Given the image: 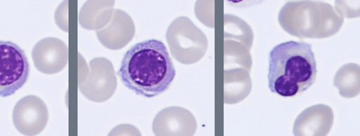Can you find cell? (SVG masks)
Listing matches in <instances>:
<instances>
[{
  "label": "cell",
  "instance_id": "cell-6",
  "mask_svg": "<svg viewBox=\"0 0 360 136\" xmlns=\"http://www.w3.org/2000/svg\"><path fill=\"white\" fill-rule=\"evenodd\" d=\"M117 88V78L112 62L104 57L90 61V69L79 76V89L88 100L103 102L110 100Z\"/></svg>",
  "mask_w": 360,
  "mask_h": 136
},
{
  "label": "cell",
  "instance_id": "cell-3",
  "mask_svg": "<svg viewBox=\"0 0 360 136\" xmlns=\"http://www.w3.org/2000/svg\"><path fill=\"white\" fill-rule=\"evenodd\" d=\"M281 27L291 36L302 39H326L335 35L344 18L329 4L313 0L289 1L278 15Z\"/></svg>",
  "mask_w": 360,
  "mask_h": 136
},
{
  "label": "cell",
  "instance_id": "cell-1",
  "mask_svg": "<svg viewBox=\"0 0 360 136\" xmlns=\"http://www.w3.org/2000/svg\"><path fill=\"white\" fill-rule=\"evenodd\" d=\"M118 75L127 88L137 95L153 98L170 88L176 69L162 41L149 39L126 52Z\"/></svg>",
  "mask_w": 360,
  "mask_h": 136
},
{
  "label": "cell",
  "instance_id": "cell-5",
  "mask_svg": "<svg viewBox=\"0 0 360 136\" xmlns=\"http://www.w3.org/2000/svg\"><path fill=\"white\" fill-rule=\"evenodd\" d=\"M29 76L25 50L13 41L0 40V97L13 95L25 85Z\"/></svg>",
  "mask_w": 360,
  "mask_h": 136
},
{
  "label": "cell",
  "instance_id": "cell-12",
  "mask_svg": "<svg viewBox=\"0 0 360 136\" xmlns=\"http://www.w3.org/2000/svg\"><path fill=\"white\" fill-rule=\"evenodd\" d=\"M114 0H89L82 7L79 23L89 30H100L107 26L114 12Z\"/></svg>",
  "mask_w": 360,
  "mask_h": 136
},
{
  "label": "cell",
  "instance_id": "cell-4",
  "mask_svg": "<svg viewBox=\"0 0 360 136\" xmlns=\"http://www.w3.org/2000/svg\"><path fill=\"white\" fill-rule=\"evenodd\" d=\"M166 39L174 58L185 65L202 59L208 48L205 34L186 17L174 20L167 29Z\"/></svg>",
  "mask_w": 360,
  "mask_h": 136
},
{
  "label": "cell",
  "instance_id": "cell-7",
  "mask_svg": "<svg viewBox=\"0 0 360 136\" xmlns=\"http://www.w3.org/2000/svg\"><path fill=\"white\" fill-rule=\"evenodd\" d=\"M13 120L17 130L25 135H37L46 127L49 110L46 103L37 96L20 99L15 104Z\"/></svg>",
  "mask_w": 360,
  "mask_h": 136
},
{
  "label": "cell",
  "instance_id": "cell-10",
  "mask_svg": "<svg viewBox=\"0 0 360 136\" xmlns=\"http://www.w3.org/2000/svg\"><path fill=\"white\" fill-rule=\"evenodd\" d=\"M135 35L134 20L121 9H114L110 23L97 31L100 43L105 48L118 50L132 41Z\"/></svg>",
  "mask_w": 360,
  "mask_h": 136
},
{
  "label": "cell",
  "instance_id": "cell-2",
  "mask_svg": "<svg viewBox=\"0 0 360 136\" xmlns=\"http://www.w3.org/2000/svg\"><path fill=\"white\" fill-rule=\"evenodd\" d=\"M317 74L312 46L303 41H287L275 46L269 54V87L284 97L309 89Z\"/></svg>",
  "mask_w": 360,
  "mask_h": 136
},
{
  "label": "cell",
  "instance_id": "cell-9",
  "mask_svg": "<svg viewBox=\"0 0 360 136\" xmlns=\"http://www.w3.org/2000/svg\"><path fill=\"white\" fill-rule=\"evenodd\" d=\"M197 122L194 115L181 107H168L156 115L153 131L158 136L194 135Z\"/></svg>",
  "mask_w": 360,
  "mask_h": 136
},
{
  "label": "cell",
  "instance_id": "cell-8",
  "mask_svg": "<svg viewBox=\"0 0 360 136\" xmlns=\"http://www.w3.org/2000/svg\"><path fill=\"white\" fill-rule=\"evenodd\" d=\"M34 66L44 74L54 75L68 64L69 49L57 38H46L37 43L32 50Z\"/></svg>",
  "mask_w": 360,
  "mask_h": 136
},
{
  "label": "cell",
  "instance_id": "cell-13",
  "mask_svg": "<svg viewBox=\"0 0 360 136\" xmlns=\"http://www.w3.org/2000/svg\"><path fill=\"white\" fill-rule=\"evenodd\" d=\"M224 102L233 104L249 96L252 90L250 72L243 68L225 69Z\"/></svg>",
  "mask_w": 360,
  "mask_h": 136
},
{
  "label": "cell",
  "instance_id": "cell-11",
  "mask_svg": "<svg viewBox=\"0 0 360 136\" xmlns=\"http://www.w3.org/2000/svg\"><path fill=\"white\" fill-rule=\"evenodd\" d=\"M334 122L333 109L326 104H315L306 109L295 120V136H324L330 133Z\"/></svg>",
  "mask_w": 360,
  "mask_h": 136
},
{
  "label": "cell",
  "instance_id": "cell-14",
  "mask_svg": "<svg viewBox=\"0 0 360 136\" xmlns=\"http://www.w3.org/2000/svg\"><path fill=\"white\" fill-rule=\"evenodd\" d=\"M334 86L346 99L356 97L359 93V66L347 64L342 67L334 78Z\"/></svg>",
  "mask_w": 360,
  "mask_h": 136
}]
</instances>
